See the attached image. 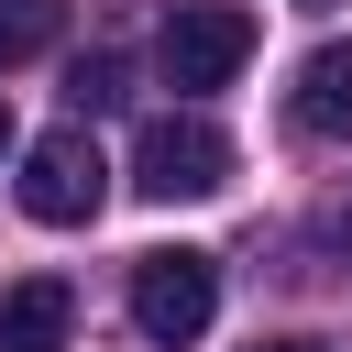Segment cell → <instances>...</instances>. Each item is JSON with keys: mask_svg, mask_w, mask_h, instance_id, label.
<instances>
[{"mask_svg": "<svg viewBox=\"0 0 352 352\" xmlns=\"http://www.w3.org/2000/svg\"><path fill=\"white\" fill-rule=\"evenodd\" d=\"M209 308H220V253L176 242V253H143V264H132V330H143L154 352H187V341L209 330Z\"/></svg>", "mask_w": 352, "mask_h": 352, "instance_id": "1", "label": "cell"}, {"mask_svg": "<svg viewBox=\"0 0 352 352\" xmlns=\"http://www.w3.org/2000/svg\"><path fill=\"white\" fill-rule=\"evenodd\" d=\"M132 187L143 198H220L231 187V132L220 121H198V110H165V121H143V143H132Z\"/></svg>", "mask_w": 352, "mask_h": 352, "instance_id": "2", "label": "cell"}, {"mask_svg": "<svg viewBox=\"0 0 352 352\" xmlns=\"http://www.w3.org/2000/svg\"><path fill=\"white\" fill-rule=\"evenodd\" d=\"M99 198H110V165H99L88 121H55V132H33V143H22V209H33L44 231L99 220Z\"/></svg>", "mask_w": 352, "mask_h": 352, "instance_id": "3", "label": "cell"}, {"mask_svg": "<svg viewBox=\"0 0 352 352\" xmlns=\"http://www.w3.org/2000/svg\"><path fill=\"white\" fill-rule=\"evenodd\" d=\"M242 55H253V11H242V0H176L165 33H154L165 88H231Z\"/></svg>", "mask_w": 352, "mask_h": 352, "instance_id": "4", "label": "cell"}, {"mask_svg": "<svg viewBox=\"0 0 352 352\" xmlns=\"http://www.w3.org/2000/svg\"><path fill=\"white\" fill-rule=\"evenodd\" d=\"M66 330H77V286L66 275L0 286V352H66Z\"/></svg>", "mask_w": 352, "mask_h": 352, "instance_id": "5", "label": "cell"}, {"mask_svg": "<svg viewBox=\"0 0 352 352\" xmlns=\"http://www.w3.org/2000/svg\"><path fill=\"white\" fill-rule=\"evenodd\" d=\"M286 121H297L308 143H352V44H319V55L297 66V88H286Z\"/></svg>", "mask_w": 352, "mask_h": 352, "instance_id": "6", "label": "cell"}, {"mask_svg": "<svg viewBox=\"0 0 352 352\" xmlns=\"http://www.w3.org/2000/svg\"><path fill=\"white\" fill-rule=\"evenodd\" d=\"M66 33V0H0V66H22V55H44Z\"/></svg>", "mask_w": 352, "mask_h": 352, "instance_id": "7", "label": "cell"}, {"mask_svg": "<svg viewBox=\"0 0 352 352\" xmlns=\"http://www.w3.org/2000/svg\"><path fill=\"white\" fill-rule=\"evenodd\" d=\"M66 99H77V110H110V99H121V66H110V55H88V66L66 77Z\"/></svg>", "mask_w": 352, "mask_h": 352, "instance_id": "8", "label": "cell"}, {"mask_svg": "<svg viewBox=\"0 0 352 352\" xmlns=\"http://www.w3.org/2000/svg\"><path fill=\"white\" fill-rule=\"evenodd\" d=\"M253 352H341V341H308V330H286V341H253Z\"/></svg>", "mask_w": 352, "mask_h": 352, "instance_id": "9", "label": "cell"}, {"mask_svg": "<svg viewBox=\"0 0 352 352\" xmlns=\"http://www.w3.org/2000/svg\"><path fill=\"white\" fill-rule=\"evenodd\" d=\"M0 154H11V99H0Z\"/></svg>", "mask_w": 352, "mask_h": 352, "instance_id": "10", "label": "cell"}, {"mask_svg": "<svg viewBox=\"0 0 352 352\" xmlns=\"http://www.w3.org/2000/svg\"><path fill=\"white\" fill-rule=\"evenodd\" d=\"M341 253H352V209H341Z\"/></svg>", "mask_w": 352, "mask_h": 352, "instance_id": "11", "label": "cell"}]
</instances>
